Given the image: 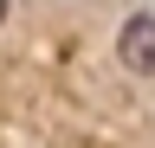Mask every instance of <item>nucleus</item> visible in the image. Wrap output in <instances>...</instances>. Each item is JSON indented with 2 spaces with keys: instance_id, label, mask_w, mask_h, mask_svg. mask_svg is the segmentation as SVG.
<instances>
[{
  "instance_id": "f03ea898",
  "label": "nucleus",
  "mask_w": 155,
  "mask_h": 148,
  "mask_svg": "<svg viewBox=\"0 0 155 148\" xmlns=\"http://www.w3.org/2000/svg\"><path fill=\"white\" fill-rule=\"evenodd\" d=\"M0 26H7V0H0Z\"/></svg>"
},
{
  "instance_id": "f257e3e1",
  "label": "nucleus",
  "mask_w": 155,
  "mask_h": 148,
  "mask_svg": "<svg viewBox=\"0 0 155 148\" xmlns=\"http://www.w3.org/2000/svg\"><path fill=\"white\" fill-rule=\"evenodd\" d=\"M116 58H123V71H136V77H149L155 71V13L149 7H136L123 32H116Z\"/></svg>"
}]
</instances>
